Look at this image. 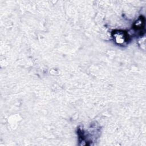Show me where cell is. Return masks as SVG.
Instances as JSON below:
<instances>
[{
    "label": "cell",
    "mask_w": 146,
    "mask_h": 146,
    "mask_svg": "<svg viewBox=\"0 0 146 146\" xmlns=\"http://www.w3.org/2000/svg\"><path fill=\"white\" fill-rule=\"evenodd\" d=\"M113 36L115 42L119 44H124L128 39V35L127 34L125 31L121 30H117L113 32Z\"/></svg>",
    "instance_id": "obj_1"
}]
</instances>
